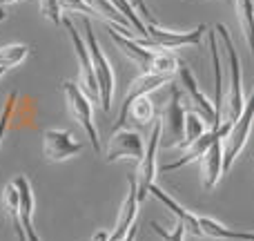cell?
<instances>
[{"label": "cell", "instance_id": "9a60e30c", "mask_svg": "<svg viewBox=\"0 0 254 241\" xmlns=\"http://www.w3.org/2000/svg\"><path fill=\"white\" fill-rule=\"evenodd\" d=\"M18 190V199H20V221L25 228L27 241H40L38 230L34 228V190L25 174H16L11 181Z\"/></svg>", "mask_w": 254, "mask_h": 241}, {"label": "cell", "instance_id": "cb8c5ba5", "mask_svg": "<svg viewBox=\"0 0 254 241\" xmlns=\"http://www.w3.org/2000/svg\"><path fill=\"white\" fill-rule=\"evenodd\" d=\"M85 2L92 7L94 13L103 16L107 22H112V25H116V27H123V29H131L129 20H127V18L114 7V4L110 2V0H85Z\"/></svg>", "mask_w": 254, "mask_h": 241}, {"label": "cell", "instance_id": "ac0fdd59", "mask_svg": "<svg viewBox=\"0 0 254 241\" xmlns=\"http://www.w3.org/2000/svg\"><path fill=\"white\" fill-rule=\"evenodd\" d=\"M207 49L212 56V67H214V110L219 114V119L223 116L225 110V92H223V63H221V47H219V36L216 29H207Z\"/></svg>", "mask_w": 254, "mask_h": 241}, {"label": "cell", "instance_id": "2e32d148", "mask_svg": "<svg viewBox=\"0 0 254 241\" xmlns=\"http://www.w3.org/2000/svg\"><path fill=\"white\" fill-rule=\"evenodd\" d=\"M149 194H152L156 201H161L163 206H165L167 210L176 217V221H179V224H183L185 235H192V237H203V230H201V224H198V217L192 215L190 210H185L179 201H174V197H170L167 192H163L156 183L149 188Z\"/></svg>", "mask_w": 254, "mask_h": 241}, {"label": "cell", "instance_id": "603a6c76", "mask_svg": "<svg viewBox=\"0 0 254 241\" xmlns=\"http://www.w3.org/2000/svg\"><path fill=\"white\" fill-rule=\"evenodd\" d=\"M203 134H205V119H203V116L198 114L196 110L185 112V130H183V139H181V143H176L174 148H179V150L190 148V145H192L196 139H201Z\"/></svg>", "mask_w": 254, "mask_h": 241}, {"label": "cell", "instance_id": "4dcf8cb0", "mask_svg": "<svg viewBox=\"0 0 254 241\" xmlns=\"http://www.w3.org/2000/svg\"><path fill=\"white\" fill-rule=\"evenodd\" d=\"M58 2H61V9H65V11H78V13H85V16L94 13L92 7L85 0H58Z\"/></svg>", "mask_w": 254, "mask_h": 241}, {"label": "cell", "instance_id": "4316f807", "mask_svg": "<svg viewBox=\"0 0 254 241\" xmlns=\"http://www.w3.org/2000/svg\"><path fill=\"white\" fill-rule=\"evenodd\" d=\"M129 116L140 125H147L154 119V103L149 101V96H140L131 103L129 107Z\"/></svg>", "mask_w": 254, "mask_h": 241}, {"label": "cell", "instance_id": "ba28073f", "mask_svg": "<svg viewBox=\"0 0 254 241\" xmlns=\"http://www.w3.org/2000/svg\"><path fill=\"white\" fill-rule=\"evenodd\" d=\"M207 31V25H198L192 31H172V29H163L156 22H149L147 25V38L152 40L154 47L158 49H179V47H198Z\"/></svg>", "mask_w": 254, "mask_h": 241}, {"label": "cell", "instance_id": "e575fe53", "mask_svg": "<svg viewBox=\"0 0 254 241\" xmlns=\"http://www.w3.org/2000/svg\"><path fill=\"white\" fill-rule=\"evenodd\" d=\"M4 18H7V13H4V7H2V4H0V22H2Z\"/></svg>", "mask_w": 254, "mask_h": 241}, {"label": "cell", "instance_id": "836d02e7", "mask_svg": "<svg viewBox=\"0 0 254 241\" xmlns=\"http://www.w3.org/2000/svg\"><path fill=\"white\" fill-rule=\"evenodd\" d=\"M92 241H110V235H107L105 230H98V233L92 237Z\"/></svg>", "mask_w": 254, "mask_h": 241}, {"label": "cell", "instance_id": "f546056e", "mask_svg": "<svg viewBox=\"0 0 254 241\" xmlns=\"http://www.w3.org/2000/svg\"><path fill=\"white\" fill-rule=\"evenodd\" d=\"M149 228L154 230V235H158L163 241H183L185 239V228H183V224H176V228L172 230V233H167L163 226H158L156 221H152L149 224Z\"/></svg>", "mask_w": 254, "mask_h": 241}, {"label": "cell", "instance_id": "7c38bea8", "mask_svg": "<svg viewBox=\"0 0 254 241\" xmlns=\"http://www.w3.org/2000/svg\"><path fill=\"white\" fill-rule=\"evenodd\" d=\"M176 74H179L181 85L185 87V92H188L190 101L194 103V107H196L198 114H201L203 119L210 123L212 127H219L221 125V119H219V114H216V110H214V101H210V98L203 94V89L198 87L196 79H194L192 70H190V67H185V65H181Z\"/></svg>", "mask_w": 254, "mask_h": 241}, {"label": "cell", "instance_id": "7a4b0ae2", "mask_svg": "<svg viewBox=\"0 0 254 241\" xmlns=\"http://www.w3.org/2000/svg\"><path fill=\"white\" fill-rule=\"evenodd\" d=\"M83 29H85V43H87L89 56H92V67L94 74H96V83H98V94H101V107L103 112L112 110V98H114V89H116V76H114V67L107 61L105 52L101 49L96 40V34H94V27L89 22V18H83Z\"/></svg>", "mask_w": 254, "mask_h": 241}, {"label": "cell", "instance_id": "83f0119b", "mask_svg": "<svg viewBox=\"0 0 254 241\" xmlns=\"http://www.w3.org/2000/svg\"><path fill=\"white\" fill-rule=\"evenodd\" d=\"M16 103H18V89H13V92H9L2 112H0V145H2V139H4V134H7V127L13 116V110H16Z\"/></svg>", "mask_w": 254, "mask_h": 241}, {"label": "cell", "instance_id": "4fadbf2b", "mask_svg": "<svg viewBox=\"0 0 254 241\" xmlns=\"http://www.w3.org/2000/svg\"><path fill=\"white\" fill-rule=\"evenodd\" d=\"M107 34H110V38L119 45V49L125 54L127 58H129L131 63H136V65H138L143 72L152 70V63H154V56H156V49L143 47V45H140L138 40H134L131 36H125V34H121V31H116L114 25H110V22H107Z\"/></svg>", "mask_w": 254, "mask_h": 241}, {"label": "cell", "instance_id": "8d00e7d4", "mask_svg": "<svg viewBox=\"0 0 254 241\" xmlns=\"http://www.w3.org/2000/svg\"><path fill=\"white\" fill-rule=\"evenodd\" d=\"M4 72H7V70H2V67H0V79H2V74H4Z\"/></svg>", "mask_w": 254, "mask_h": 241}, {"label": "cell", "instance_id": "1f68e13d", "mask_svg": "<svg viewBox=\"0 0 254 241\" xmlns=\"http://www.w3.org/2000/svg\"><path fill=\"white\" fill-rule=\"evenodd\" d=\"M131 4H134V7H138L140 16H143L145 20L154 22V16H152V11H149V7H147V2H145V0H131Z\"/></svg>", "mask_w": 254, "mask_h": 241}, {"label": "cell", "instance_id": "d6986e66", "mask_svg": "<svg viewBox=\"0 0 254 241\" xmlns=\"http://www.w3.org/2000/svg\"><path fill=\"white\" fill-rule=\"evenodd\" d=\"M201 174L203 188L212 190L223 176V139H219L205 154L201 157Z\"/></svg>", "mask_w": 254, "mask_h": 241}, {"label": "cell", "instance_id": "d6a6232c", "mask_svg": "<svg viewBox=\"0 0 254 241\" xmlns=\"http://www.w3.org/2000/svg\"><path fill=\"white\" fill-rule=\"evenodd\" d=\"M136 235H138V226H131V228H129V233H127L125 235V237H121L119 241H136Z\"/></svg>", "mask_w": 254, "mask_h": 241}, {"label": "cell", "instance_id": "9c48e42d", "mask_svg": "<svg viewBox=\"0 0 254 241\" xmlns=\"http://www.w3.org/2000/svg\"><path fill=\"white\" fill-rule=\"evenodd\" d=\"M145 154V143L140 139V134L136 130H121L112 132V139L107 143L105 150V161L114 163L121 161V159H134V161H140Z\"/></svg>", "mask_w": 254, "mask_h": 241}, {"label": "cell", "instance_id": "8992f818", "mask_svg": "<svg viewBox=\"0 0 254 241\" xmlns=\"http://www.w3.org/2000/svg\"><path fill=\"white\" fill-rule=\"evenodd\" d=\"M63 25H65L67 34H69L71 47H74L76 58H78V65H80V89H83V92L87 94L92 101H101V94H98V83H96V74H94L92 56H89L87 43H85V38L78 34V29H76L74 22H71L67 16H63Z\"/></svg>", "mask_w": 254, "mask_h": 241}, {"label": "cell", "instance_id": "5b68a950", "mask_svg": "<svg viewBox=\"0 0 254 241\" xmlns=\"http://www.w3.org/2000/svg\"><path fill=\"white\" fill-rule=\"evenodd\" d=\"M163 139V121L156 119V123L152 125V132H149V141L145 145V154L138 161V170H136V185H138V201L143 203L145 197L149 194V188L156 181V159H158V145H161Z\"/></svg>", "mask_w": 254, "mask_h": 241}, {"label": "cell", "instance_id": "ffe728a7", "mask_svg": "<svg viewBox=\"0 0 254 241\" xmlns=\"http://www.w3.org/2000/svg\"><path fill=\"white\" fill-rule=\"evenodd\" d=\"M198 224L205 237L210 239H234V241H254V233H246V230H232L223 226L221 221L212 219V217H198Z\"/></svg>", "mask_w": 254, "mask_h": 241}, {"label": "cell", "instance_id": "44dd1931", "mask_svg": "<svg viewBox=\"0 0 254 241\" xmlns=\"http://www.w3.org/2000/svg\"><path fill=\"white\" fill-rule=\"evenodd\" d=\"M2 206L4 212H7L9 221H11V228L16 233L18 241H27L25 228H22V221H20V199H18V190L13 183H9L7 188L2 190Z\"/></svg>", "mask_w": 254, "mask_h": 241}, {"label": "cell", "instance_id": "d590c367", "mask_svg": "<svg viewBox=\"0 0 254 241\" xmlns=\"http://www.w3.org/2000/svg\"><path fill=\"white\" fill-rule=\"evenodd\" d=\"M18 2V0H0V4H2V7H4V4H16Z\"/></svg>", "mask_w": 254, "mask_h": 241}, {"label": "cell", "instance_id": "d4e9b609", "mask_svg": "<svg viewBox=\"0 0 254 241\" xmlns=\"http://www.w3.org/2000/svg\"><path fill=\"white\" fill-rule=\"evenodd\" d=\"M29 45L22 43H13V45H4L0 47V67L2 70H11V67L20 65L27 56H29Z\"/></svg>", "mask_w": 254, "mask_h": 241}, {"label": "cell", "instance_id": "f1b7e54d", "mask_svg": "<svg viewBox=\"0 0 254 241\" xmlns=\"http://www.w3.org/2000/svg\"><path fill=\"white\" fill-rule=\"evenodd\" d=\"M40 2V11H43L45 18L54 22V25H63V9H61V2L58 0H38Z\"/></svg>", "mask_w": 254, "mask_h": 241}, {"label": "cell", "instance_id": "6da1fadb", "mask_svg": "<svg viewBox=\"0 0 254 241\" xmlns=\"http://www.w3.org/2000/svg\"><path fill=\"white\" fill-rule=\"evenodd\" d=\"M216 36L221 40V47L225 49V61H228V96H225V114L228 121H237L241 116L243 107H246V94H243V65H241V56H239L234 40L230 36V29L223 22L214 25Z\"/></svg>", "mask_w": 254, "mask_h": 241}, {"label": "cell", "instance_id": "52a82bcc", "mask_svg": "<svg viewBox=\"0 0 254 241\" xmlns=\"http://www.w3.org/2000/svg\"><path fill=\"white\" fill-rule=\"evenodd\" d=\"M172 79H174V76L152 74V72H143L140 76H136V79L129 83V87H127V94H125L123 103H121V112H119V119H116V123H114V132L121 130V127H123L125 123H127V116H129V107H131V103H134L136 98L149 96L152 92H156V89H161L163 85H167Z\"/></svg>", "mask_w": 254, "mask_h": 241}, {"label": "cell", "instance_id": "5bb4252c", "mask_svg": "<svg viewBox=\"0 0 254 241\" xmlns=\"http://www.w3.org/2000/svg\"><path fill=\"white\" fill-rule=\"evenodd\" d=\"M129 190H127V197L125 201L121 203V210H119V219H116L114 226V233L110 235V241H119L121 237H125L129 233V228L136 224V217H138V185H136V176L129 174Z\"/></svg>", "mask_w": 254, "mask_h": 241}, {"label": "cell", "instance_id": "8fae6325", "mask_svg": "<svg viewBox=\"0 0 254 241\" xmlns=\"http://www.w3.org/2000/svg\"><path fill=\"white\" fill-rule=\"evenodd\" d=\"M43 150L52 163H61L83 152V143L67 130H47L43 134Z\"/></svg>", "mask_w": 254, "mask_h": 241}, {"label": "cell", "instance_id": "277c9868", "mask_svg": "<svg viewBox=\"0 0 254 241\" xmlns=\"http://www.w3.org/2000/svg\"><path fill=\"white\" fill-rule=\"evenodd\" d=\"M252 123H254V89L250 96H248L241 116L232 123V130H230L228 136L223 139V174L230 172V167L234 165V161H237V157L241 154V150L246 148L248 136H250V130H252Z\"/></svg>", "mask_w": 254, "mask_h": 241}, {"label": "cell", "instance_id": "484cf974", "mask_svg": "<svg viewBox=\"0 0 254 241\" xmlns=\"http://www.w3.org/2000/svg\"><path fill=\"white\" fill-rule=\"evenodd\" d=\"M112 4H114L116 9H119L121 13L129 20V25H131V29L134 31H138L143 38H147V25H145L143 20H140V16L136 13V7L131 4V0H110Z\"/></svg>", "mask_w": 254, "mask_h": 241}, {"label": "cell", "instance_id": "30bf717a", "mask_svg": "<svg viewBox=\"0 0 254 241\" xmlns=\"http://www.w3.org/2000/svg\"><path fill=\"white\" fill-rule=\"evenodd\" d=\"M230 130H232V121H225V123H221L219 127H212V130H210V132H205V134H203L201 139L194 141V143L190 145V148H185V152H183V157H181V159H176L174 163H167V165H163V167H161V172L181 170V167L190 165V163H194V161H201L203 154H205L207 150H210L219 139H225Z\"/></svg>", "mask_w": 254, "mask_h": 241}, {"label": "cell", "instance_id": "e0dca14e", "mask_svg": "<svg viewBox=\"0 0 254 241\" xmlns=\"http://www.w3.org/2000/svg\"><path fill=\"white\" fill-rule=\"evenodd\" d=\"M161 121H163V132L167 130L172 139H176L174 145L181 143L183 130H185V107H183V101H181V89L176 87V85H172L170 101H167Z\"/></svg>", "mask_w": 254, "mask_h": 241}, {"label": "cell", "instance_id": "3957f363", "mask_svg": "<svg viewBox=\"0 0 254 241\" xmlns=\"http://www.w3.org/2000/svg\"><path fill=\"white\" fill-rule=\"evenodd\" d=\"M63 94H65V103L69 107L74 121L80 123V127L85 130L89 143H92V150L96 154H101V139H98V130L96 123H94V110H92V98L80 89V85L71 83V80H65L63 83Z\"/></svg>", "mask_w": 254, "mask_h": 241}, {"label": "cell", "instance_id": "7402d4cb", "mask_svg": "<svg viewBox=\"0 0 254 241\" xmlns=\"http://www.w3.org/2000/svg\"><path fill=\"white\" fill-rule=\"evenodd\" d=\"M234 9H237L241 34L254 54V0H234Z\"/></svg>", "mask_w": 254, "mask_h": 241}]
</instances>
